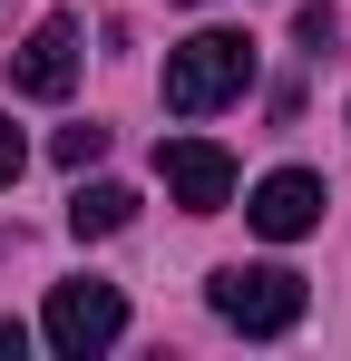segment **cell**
Masks as SVG:
<instances>
[{
	"label": "cell",
	"instance_id": "1",
	"mask_svg": "<svg viewBox=\"0 0 351 361\" xmlns=\"http://www.w3.org/2000/svg\"><path fill=\"white\" fill-rule=\"evenodd\" d=\"M244 88H254V39L244 30H195L185 49H166V108L176 118H215Z\"/></svg>",
	"mask_w": 351,
	"mask_h": 361
},
{
	"label": "cell",
	"instance_id": "3",
	"mask_svg": "<svg viewBox=\"0 0 351 361\" xmlns=\"http://www.w3.org/2000/svg\"><path fill=\"white\" fill-rule=\"evenodd\" d=\"M39 332H49L58 361H88V352H108L117 332H127V293L98 283V274H88V283H58L49 312H39Z\"/></svg>",
	"mask_w": 351,
	"mask_h": 361
},
{
	"label": "cell",
	"instance_id": "6",
	"mask_svg": "<svg viewBox=\"0 0 351 361\" xmlns=\"http://www.w3.org/2000/svg\"><path fill=\"white\" fill-rule=\"evenodd\" d=\"M244 225H254L264 244H292V235H312V225H322V176H302V166H273V176L254 185Z\"/></svg>",
	"mask_w": 351,
	"mask_h": 361
},
{
	"label": "cell",
	"instance_id": "11",
	"mask_svg": "<svg viewBox=\"0 0 351 361\" xmlns=\"http://www.w3.org/2000/svg\"><path fill=\"white\" fill-rule=\"evenodd\" d=\"M20 342H30V332H20V322H0V361H20Z\"/></svg>",
	"mask_w": 351,
	"mask_h": 361
},
{
	"label": "cell",
	"instance_id": "7",
	"mask_svg": "<svg viewBox=\"0 0 351 361\" xmlns=\"http://www.w3.org/2000/svg\"><path fill=\"white\" fill-rule=\"evenodd\" d=\"M127 225H137V195H127V185H78V195H68V235L78 244L127 235Z\"/></svg>",
	"mask_w": 351,
	"mask_h": 361
},
{
	"label": "cell",
	"instance_id": "2",
	"mask_svg": "<svg viewBox=\"0 0 351 361\" xmlns=\"http://www.w3.org/2000/svg\"><path fill=\"white\" fill-rule=\"evenodd\" d=\"M205 302H215V322H234V332H254V342H273V332H292L302 322V274L292 264H215L205 274Z\"/></svg>",
	"mask_w": 351,
	"mask_h": 361
},
{
	"label": "cell",
	"instance_id": "10",
	"mask_svg": "<svg viewBox=\"0 0 351 361\" xmlns=\"http://www.w3.org/2000/svg\"><path fill=\"white\" fill-rule=\"evenodd\" d=\"M20 166H30V147H20V127L0 118V185H20Z\"/></svg>",
	"mask_w": 351,
	"mask_h": 361
},
{
	"label": "cell",
	"instance_id": "5",
	"mask_svg": "<svg viewBox=\"0 0 351 361\" xmlns=\"http://www.w3.org/2000/svg\"><path fill=\"white\" fill-rule=\"evenodd\" d=\"M78 59H88V49H78V20L49 10V20L10 49V88H20V98H68V88H78Z\"/></svg>",
	"mask_w": 351,
	"mask_h": 361
},
{
	"label": "cell",
	"instance_id": "4",
	"mask_svg": "<svg viewBox=\"0 0 351 361\" xmlns=\"http://www.w3.org/2000/svg\"><path fill=\"white\" fill-rule=\"evenodd\" d=\"M156 176H166V195L185 215H225L234 205V157L215 137H166V147H156Z\"/></svg>",
	"mask_w": 351,
	"mask_h": 361
},
{
	"label": "cell",
	"instance_id": "9",
	"mask_svg": "<svg viewBox=\"0 0 351 361\" xmlns=\"http://www.w3.org/2000/svg\"><path fill=\"white\" fill-rule=\"evenodd\" d=\"M332 30H342V20H332V0H302V10H292V39H302L312 59L332 49Z\"/></svg>",
	"mask_w": 351,
	"mask_h": 361
},
{
	"label": "cell",
	"instance_id": "8",
	"mask_svg": "<svg viewBox=\"0 0 351 361\" xmlns=\"http://www.w3.org/2000/svg\"><path fill=\"white\" fill-rule=\"evenodd\" d=\"M49 157L68 166V176H88V166L108 157V127H58V147H49Z\"/></svg>",
	"mask_w": 351,
	"mask_h": 361
}]
</instances>
